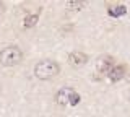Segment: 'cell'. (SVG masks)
I'll return each mask as SVG.
<instances>
[{
    "label": "cell",
    "instance_id": "obj_11",
    "mask_svg": "<svg viewBox=\"0 0 130 117\" xmlns=\"http://www.w3.org/2000/svg\"><path fill=\"white\" fill-rule=\"evenodd\" d=\"M2 11H3V3L0 2V13H2Z\"/></svg>",
    "mask_w": 130,
    "mask_h": 117
},
{
    "label": "cell",
    "instance_id": "obj_9",
    "mask_svg": "<svg viewBox=\"0 0 130 117\" xmlns=\"http://www.w3.org/2000/svg\"><path fill=\"white\" fill-rule=\"evenodd\" d=\"M65 5H67V8H68V10H81L85 3H83V2H72V0H68Z\"/></svg>",
    "mask_w": 130,
    "mask_h": 117
},
{
    "label": "cell",
    "instance_id": "obj_8",
    "mask_svg": "<svg viewBox=\"0 0 130 117\" xmlns=\"http://www.w3.org/2000/svg\"><path fill=\"white\" fill-rule=\"evenodd\" d=\"M38 21H39V15H28L23 21V26L24 28H32V26L38 25Z\"/></svg>",
    "mask_w": 130,
    "mask_h": 117
},
{
    "label": "cell",
    "instance_id": "obj_5",
    "mask_svg": "<svg viewBox=\"0 0 130 117\" xmlns=\"http://www.w3.org/2000/svg\"><path fill=\"white\" fill-rule=\"evenodd\" d=\"M88 62V55L85 54V52H72L70 55H68V63H70L72 67L78 68V67H83L85 63Z\"/></svg>",
    "mask_w": 130,
    "mask_h": 117
},
{
    "label": "cell",
    "instance_id": "obj_1",
    "mask_svg": "<svg viewBox=\"0 0 130 117\" xmlns=\"http://www.w3.org/2000/svg\"><path fill=\"white\" fill-rule=\"evenodd\" d=\"M59 72H60L59 63L51 59H44L34 65V75L39 80H51L59 75Z\"/></svg>",
    "mask_w": 130,
    "mask_h": 117
},
{
    "label": "cell",
    "instance_id": "obj_6",
    "mask_svg": "<svg viewBox=\"0 0 130 117\" xmlns=\"http://www.w3.org/2000/svg\"><path fill=\"white\" fill-rule=\"evenodd\" d=\"M124 75H125V67L124 65H114V68L107 73L111 81H119V80L124 78Z\"/></svg>",
    "mask_w": 130,
    "mask_h": 117
},
{
    "label": "cell",
    "instance_id": "obj_2",
    "mask_svg": "<svg viewBox=\"0 0 130 117\" xmlns=\"http://www.w3.org/2000/svg\"><path fill=\"white\" fill-rule=\"evenodd\" d=\"M23 60V51L18 46H8L0 51V65L15 67Z\"/></svg>",
    "mask_w": 130,
    "mask_h": 117
},
{
    "label": "cell",
    "instance_id": "obj_3",
    "mask_svg": "<svg viewBox=\"0 0 130 117\" xmlns=\"http://www.w3.org/2000/svg\"><path fill=\"white\" fill-rule=\"evenodd\" d=\"M73 94H76V91L73 90L72 86H63L57 91L55 103L59 104V106H67V104H70V99L73 98Z\"/></svg>",
    "mask_w": 130,
    "mask_h": 117
},
{
    "label": "cell",
    "instance_id": "obj_4",
    "mask_svg": "<svg viewBox=\"0 0 130 117\" xmlns=\"http://www.w3.org/2000/svg\"><path fill=\"white\" fill-rule=\"evenodd\" d=\"M114 65H116V63H114V59L111 55H101V57L98 59V62H96V70L99 72V73L107 75L114 68Z\"/></svg>",
    "mask_w": 130,
    "mask_h": 117
},
{
    "label": "cell",
    "instance_id": "obj_10",
    "mask_svg": "<svg viewBox=\"0 0 130 117\" xmlns=\"http://www.w3.org/2000/svg\"><path fill=\"white\" fill-rule=\"evenodd\" d=\"M78 103H80V94L76 93V94H73V98L70 99V106H76Z\"/></svg>",
    "mask_w": 130,
    "mask_h": 117
},
{
    "label": "cell",
    "instance_id": "obj_7",
    "mask_svg": "<svg viewBox=\"0 0 130 117\" xmlns=\"http://www.w3.org/2000/svg\"><path fill=\"white\" fill-rule=\"evenodd\" d=\"M107 13H109V16H112V18H119V16H122V15L127 13V8H125L124 5H117V7L109 8Z\"/></svg>",
    "mask_w": 130,
    "mask_h": 117
}]
</instances>
